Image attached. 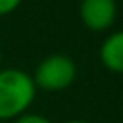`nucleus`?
<instances>
[{
  "instance_id": "nucleus-1",
  "label": "nucleus",
  "mask_w": 123,
  "mask_h": 123,
  "mask_svg": "<svg viewBox=\"0 0 123 123\" xmlns=\"http://www.w3.org/2000/svg\"><path fill=\"white\" fill-rule=\"evenodd\" d=\"M37 94L33 77L17 67H0V121L23 115Z\"/></svg>"
},
{
  "instance_id": "nucleus-2",
  "label": "nucleus",
  "mask_w": 123,
  "mask_h": 123,
  "mask_svg": "<svg viewBox=\"0 0 123 123\" xmlns=\"http://www.w3.org/2000/svg\"><path fill=\"white\" fill-rule=\"evenodd\" d=\"M31 77L37 88L46 92H60L73 85L77 77V65L65 54H50L38 62Z\"/></svg>"
},
{
  "instance_id": "nucleus-3",
  "label": "nucleus",
  "mask_w": 123,
  "mask_h": 123,
  "mask_svg": "<svg viewBox=\"0 0 123 123\" xmlns=\"http://www.w3.org/2000/svg\"><path fill=\"white\" fill-rule=\"evenodd\" d=\"M79 15L86 29L94 33L108 31L117 17V2L115 0H81Z\"/></svg>"
},
{
  "instance_id": "nucleus-4",
  "label": "nucleus",
  "mask_w": 123,
  "mask_h": 123,
  "mask_svg": "<svg viewBox=\"0 0 123 123\" xmlns=\"http://www.w3.org/2000/svg\"><path fill=\"white\" fill-rule=\"evenodd\" d=\"M102 65L117 75H123V29L108 35L100 46Z\"/></svg>"
},
{
  "instance_id": "nucleus-5",
  "label": "nucleus",
  "mask_w": 123,
  "mask_h": 123,
  "mask_svg": "<svg viewBox=\"0 0 123 123\" xmlns=\"http://www.w3.org/2000/svg\"><path fill=\"white\" fill-rule=\"evenodd\" d=\"M13 123H52L46 115H40V113H29L25 111L23 115H19L17 119H13Z\"/></svg>"
},
{
  "instance_id": "nucleus-6",
  "label": "nucleus",
  "mask_w": 123,
  "mask_h": 123,
  "mask_svg": "<svg viewBox=\"0 0 123 123\" xmlns=\"http://www.w3.org/2000/svg\"><path fill=\"white\" fill-rule=\"evenodd\" d=\"M21 2H23V0H0V17L15 12Z\"/></svg>"
},
{
  "instance_id": "nucleus-7",
  "label": "nucleus",
  "mask_w": 123,
  "mask_h": 123,
  "mask_svg": "<svg viewBox=\"0 0 123 123\" xmlns=\"http://www.w3.org/2000/svg\"><path fill=\"white\" fill-rule=\"evenodd\" d=\"M65 123H88V121H83V119H71V121H65Z\"/></svg>"
},
{
  "instance_id": "nucleus-8",
  "label": "nucleus",
  "mask_w": 123,
  "mask_h": 123,
  "mask_svg": "<svg viewBox=\"0 0 123 123\" xmlns=\"http://www.w3.org/2000/svg\"><path fill=\"white\" fill-rule=\"evenodd\" d=\"M0 62H2V54H0Z\"/></svg>"
}]
</instances>
